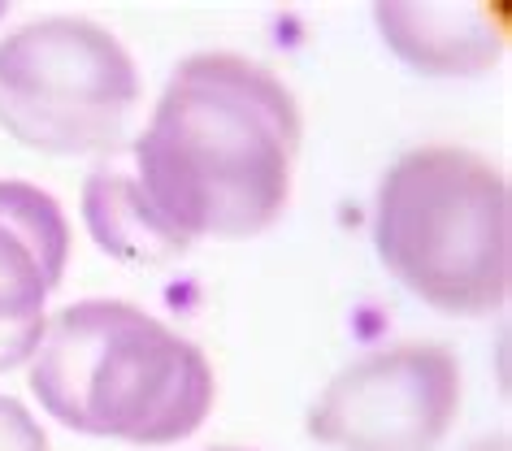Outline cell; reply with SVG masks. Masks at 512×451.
Here are the masks:
<instances>
[{
	"instance_id": "6da1fadb",
	"label": "cell",
	"mask_w": 512,
	"mask_h": 451,
	"mask_svg": "<svg viewBox=\"0 0 512 451\" xmlns=\"http://www.w3.org/2000/svg\"><path fill=\"white\" fill-rule=\"evenodd\" d=\"M283 79L235 53L187 57L135 144L139 191L183 243L252 239L283 217L300 161Z\"/></svg>"
},
{
	"instance_id": "7a4b0ae2",
	"label": "cell",
	"mask_w": 512,
	"mask_h": 451,
	"mask_svg": "<svg viewBox=\"0 0 512 451\" xmlns=\"http://www.w3.org/2000/svg\"><path fill=\"white\" fill-rule=\"evenodd\" d=\"M31 391L66 430L161 447L209 421L217 386L209 356L165 321L122 300H83L48 317Z\"/></svg>"
},
{
	"instance_id": "3957f363",
	"label": "cell",
	"mask_w": 512,
	"mask_h": 451,
	"mask_svg": "<svg viewBox=\"0 0 512 451\" xmlns=\"http://www.w3.org/2000/svg\"><path fill=\"white\" fill-rule=\"evenodd\" d=\"M374 248L421 304L452 317L504 308L512 287V200L495 161L469 148L404 152L378 187Z\"/></svg>"
},
{
	"instance_id": "277c9868",
	"label": "cell",
	"mask_w": 512,
	"mask_h": 451,
	"mask_svg": "<svg viewBox=\"0 0 512 451\" xmlns=\"http://www.w3.org/2000/svg\"><path fill=\"white\" fill-rule=\"evenodd\" d=\"M139 105V70L105 27L44 18L0 40V126L57 157L122 144Z\"/></svg>"
},
{
	"instance_id": "5b68a950",
	"label": "cell",
	"mask_w": 512,
	"mask_h": 451,
	"mask_svg": "<svg viewBox=\"0 0 512 451\" xmlns=\"http://www.w3.org/2000/svg\"><path fill=\"white\" fill-rule=\"evenodd\" d=\"M456 417V356L439 343H400L335 373L304 425L335 451H434Z\"/></svg>"
},
{
	"instance_id": "8992f818",
	"label": "cell",
	"mask_w": 512,
	"mask_h": 451,
	"mask_svg": "<svg viewBox=\"0 0 512 451\" xmlns=\"http://www.w3.org/2000/svg\"><path fill=\"white\" fill-rule=\"evenodd\" d=\"M70 261V222L48 191L0 178V373L27 365L44 339V300Z\"/></svg>"
},
{
	"instance_id": "52a82bcc",
	"label": "cell",
	"mask_w": 512,
	"mask_h": 451,
	"mask_svg": "<svg viewBox=\"0 0 512 451\" xmlns=\"http://www.w3.org/2000/svg\"><path fill=\"white\" fill-rule=\"evenodd\" d=\"M382 40L391 53L421 74H486L499 66L508 48V9L504 5H378L374 9Z\"/></svg>"
},
{
	"instance_id": "ba28073f",
	"label": "cell",
	"mask_w": 512,
	"mask_h": 451,
	"mask_svg": "<svg viewBox=\"0 0 512 451\" xmlns=\"http://www.w3.org/2000/svg\"><path fill=\"white\" fill-rule=\"evenodd\" d=\"M83 217L92 239L126 265H161L187 248L170 226L152 213L135 178L96 174L83 187Z\"/></svg>"
},
{
	"instance_id": "9c48e42d",
	"label": "cell",
	"mask_w": 512,
	"mask_h": 451,
	"mask_svg": "<svg viewBox=\"0 0 512 451\" xmlns=\"http://www.w3.org/2000/svg\"><path fill=\"white\" fill-rule=\"evenodd\" d=\"M0 451H48V434L27 412V404L0 395Z\"/></svg>"
},
{
	"instance_id": "30bf717a",
	"label": "cell",
	"mask_w": 512,
	"mask_h": 451,
	"mask_svg": "<svg viewBox=\"0 0 512 451\" xmlns=\"http://www.w3.org/2000/svg\"><path fill=\"white\" fill-rule=\"evenodd\" d=\"M469 451H512V443H508V434H491V438H482V443H473Z\"/></svg>"
},
{
	"instance_id": "8fae6325",
	"label": "cell",
	"mask_w": 512,
	"mask_h": 451,
	"mask_svg": "<svg viewBox=\"0 0 512 451\" xmlns=\"http://www.w3.org/2000/svg\"><path fill=\"white\" fill-rule=\"evenodd\" d=\"M209 451H243V447H209Z\"/></svg>"
}]
</instances>
